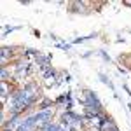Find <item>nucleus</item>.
Instances as JSON below:
<instances>
[{
	"label": "nucleus",
	"mask_w": 131,
	"mask_h": 131,
	"mask_svg": "<svg viewBox=\"0 0 131 131\" xmlns=\"http://www.w3.org/2000/svg\"><path fill=\"white\" fill-rule=\"evenodd\" d=\"M114 131H119V129H117V128H115V129H114Z\"/></svg>",
	"instance_id": "nucleus-6"
},
{
	"label": "nucleus",
	"mask_w": 131,
	"mask_h": 131,
	"mask_svg": "<svg viewBox=\"0 0 131 131\" xmlns=\"http://www.w3.org/2000/svg\"><path fill=\"white\" fill-rule=\"evenodd\" d=\"M4 131H14V129H7V128H4Z\"/></svg>",
	"instance_id": "nucleus-5"
},
{
	"label": "nucleus",
	"mask_w": 131,
	"mask_h": 131,
	"mask_svg": "<svg viewBox=\"0 0 131 131\" xmlns=\"http://www.w3.org/2000/svg\"><path fill=\"white\" fill-rule=\"evenodd\" d=\"M60 129H61L60 124H56V122H49V124L46 126V129H44V131H60Z\"/></svg>",
	"instance_id": "nucleus-2"
},
{
	"label": "nucleus",
	"mask_w": 131,
	"mask_h": 131,
	"mask_svg": "<svg viewBox=\"0 0 131 131\" xmlns=\"http://www.w3.org/2000/svg\"><path fill=\"white\" fill-rule=\"evenodd\" d=\"M9 94H14V86H9V81L2 82V101H5Z\"/></svg>",
	"instance_id": "nucleus-1"
},
{
	"label": "nucleus",
	"mask_w": 131,
	"mask_h": 131,
	"mask_svg": "<svg viewBox=\"0 0 131 131\" xmlns=\"http://www.w3.org/2000/svg\"><path fill=\"white\" fill-rule=\"evenodd\" d=\"M18 131H30V129H26V128H23V126H19V128H18Z\"/></svg>",
	"instance_id": "nucleus-4"
},
{
	"label": "nucleus",
	"mask_w": 131,
	"mask_h": 131,
	"mask_svg": "<svg viewBox=\"0 0 131 131\" xmlns=\"http://www.w3.org/2000/svg\"><path fill=\"white\" fill-rule=\"evenodd\" d=\"M124 63H126V67H129L131 68V54H128V56H124V58H121Z\"/></svg>",
	"instance_id": "nucleus-3"
}]
</instances>
